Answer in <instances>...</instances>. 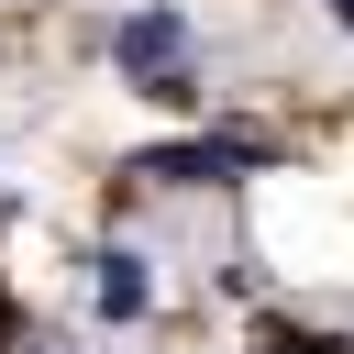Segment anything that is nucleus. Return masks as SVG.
Returning <instances> with one entry per match:
<instances>
[{"mask_svg": "<svg viewBox=\"0 0 354 354\" xmlns=\"http://www.w3.org/2000/svg\"><path fill=\"white\" fill-rule=\"evenodd\" d=\"M221 166H254V144H166V155H144V177H221Z\"/></svg>", "mask_w": 354, "mask_h": 354, "instance_id": "nucleus-1", "label": "nucleus"}, {"mask_svg": "<svg viewBox=\"0 0 354 354\" xmlns=\"http://www.w3.org/2000/svg\"><path fill=\"white\" fill-rule=\"evenodd\" d=\"M166 55H177V22H166V11L122 22V66H166Z\"/></svg>", "mask_w": 354, "mask_h": 354, "instance_id": "nucleus-2", "label": "nucleus"}, {"mask_svg": "<svg viewBox=\"0 0 354 354\" xmlns=\"http://www.w3.org/2000/svg\"><path fill=\"white\" fill-rule=\"evenodd\" d=\"M100 310H111V321H133V310H144V266H133V254H111V266H100Z\"/></svg>", "mask_w": 354, "mask_h": 354, "instance_id": "nucleus-3", "label": "nucleus"}, {"mask_svg": "<svg viewBox=\"0 0 354 354\" xmlns=\"http://www.w3.org/2000/svg\"><path fill=\"white\" fill-rule=\"evenodd\" d=\"M266 354H343L332 332H266Z\"/></svg>", "mask_w": 354, "mask_h": 354, "instance_id": "nucleus-4", "label": "nucleus"}, {"mask_svg": "<svg viewBox=\"0 0 354 354\" xmlns=\"http://www.w3.org/2000/svg\"><path fill=\"white\" fill-rule=\"evenodd\" d=\"M332 11H343V22H354V0H332Z\"/></svg>", "mask_w": 354, "mask_h": 354, "instance_id": "nucleus-5", "label": "nucleus"}, {"mask_svg": "<svg viewBox=\"0 0 354 354\" xmlns=\"http://www.w3.org/2000/svg\"><path fill=\"white\" fill-rule=\"evenodd\" d=\"M0 343H11V310H0Z\"/></svg>", "mask_w": 354, "mask_h": 354, "instance_id": "nucleus-6", "label": "nucleus"}]
</instances>
